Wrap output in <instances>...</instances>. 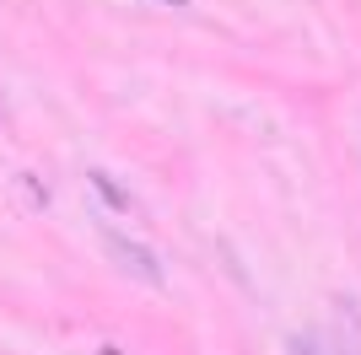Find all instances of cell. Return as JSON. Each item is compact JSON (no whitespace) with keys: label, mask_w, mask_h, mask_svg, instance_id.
<instances>
[{"label":"cell","mask_w":361,"mask_h":355,"mask_svg":"<svg viewBox=\"0 0 361 355\" xmlns=\"http://www.w3.org/2000/svg\"><path fill=\"white\" fill-rule=\"evenodd\" d=\"M167 6H178V0H167Z\"/></svg>","instance_id":"obj_4"},{"label":"cell","mask_w":361,"mask_h":355,"mask_svg":"<svg viewBox=\"0 0 361 355\" xmlns=\"http://www.w3.org/2000/svg\"><path fill=\"white\" fill-rule=\"evenodd\" d=\"M340 318H345V328H350V340H356V344H350V350L361 355V318H356V307H350V301H340Z\"/></svg>","instance_id":"obj_3"},{"label":"cell","mask_w":361,"mask_h":355,"mask_svg":"<svg viewBox=\"0 0 361 355\" xmlns=\"http://www.w3.org/2000/svg\"><path fill=\"white\" fill-rule=\"evenodd\" d=\"M103 248H108V259H114L130 280L162 285V264H157V253H151L146 242H135V237H124V232H103Z\"/></svg>","instance_id":"obj_1"},{"label":"cell","mask_w":361,"mask_h":355,"mask_svg":"<svg viewBox=\"0 0 361 355\" xmlns=\"http://www.w3.org/2000/svg\"><path fill=\"white\" fill-rule=\"evenodd\" d=\"M92 189L103 194V199H108V205H114V210H130V194H124L119 183H114V178L103 173V167H97V173H92Z\"/></svg>","instance_id":"obj_2"}]
</instances>
